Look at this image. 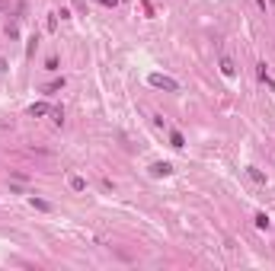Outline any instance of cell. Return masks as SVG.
I'll return each instance as SVG.
<instances>
[{
	"label": "cell",
	"mask_w": 275,
	"mask_h": 271,
	"mask_svg": "<svg viewBox=\"0 0 275 271\" xmlns=\"http://www.w3.org/2000/svg\"><path fill=\"white\" fill-rule=\"evenodd\" d=\"M147 83L157 86V90H166V93H176V90H179V83H176L173 77H166V73H151V77H147Z\"/></svg>",
	"instance_id": "cell-1"
},
{
	"label": "cell",
	"mask_w": 275,
	"mask_h": 271,
	"mask_svg": "<svg viewBox=\"0 0 275 271\" xmlns=\"http://www.w3.org/2000/svg\"><path fill=\"white\" fill-rule=\"evenodd\" d=\"M151 175H154V179H166V175H173V166H170V163H154Z\"/></svg>",
	"instance_id": "cell-2"
},
{
	"label": "cell",
	"mask_w": 275,
	"mask_h": 271,
	"mask_svg": "<svg viewBox=\"0 0 275 271\" xmlns=\"http://www.w3.org/2000/svg\"><path fill=\"white\" fill-rule=\"evenodd\" d=\"M42 115H51V105H48V102H36V105H29V118H42Z\"/></svg>",
	"instance_id": "cell-3"
},
{
	"label": "cell",
	"mask_w": 275,
	"mask_h": 271,
	"mask_svg": "<svg viewBox=\"0 0 275 271\" xmlns=\"http://www.w3.org/2000/svg\"><path fill=\"white\" fill-rule=\"evenodd\" d=\"M221 73H224V77H234V73H237V64H234L231 58H221Z\"/></svg>",
	"instance_id": "cell-4"
},
{
	"label": "cell",
	"mask_w": 275,
	"mask_h": 271,
	"mask_svg": "<svg viewBox=\"0 0 275 271\" xmlns=\"http://www.w3.org/2000/svg\"><path fill=\"white\" fill-rule=\"evenodd\" d=\"M256 73H259V80H263V83L269 86V90H275V80L269 77V70H266V64H259V67H256Z\"/></svg>",
	"instance_id": "cell-5"
},
{
	"label": "cell",
	"mask_w": 275,
	"mask_h": 271,
	"mask_svg": "<svg viewBox=\"0 0 275 271\" xmlns=\"http://www.w3.org/2000/svg\"><path fill=\"white\" fill-rule=\"evenodd\" d=\"M246 172H250V179H253V182L266 185V172H263V169H256V166H246Z\"/></svg>",
	"instance_id": "cell-6"
},
{
	"label": "cell",
	"mask_w": 275,
	"mask_h": 271,
	"mask_svg": "<svg viewBox=\"0 0 275 271\" xmlns=\"http://www.w3.org/2000/svg\"><path fill=\"white\" fill-rule=\"evenodd\" d=\"M170 144L176 147V150H183V147H186V137H183L179 131H170Z\"/></svg>",
	"instance_id": "cell-7"
},
{
	"label": "cell",
	"mask_w": 275,
	"mask_h": 271,
	"mask_svg": "<svg viewBox=\"0 0 275 271\" xmlns=\"http://www.w3.org/2000/svg\"><path fill=\"white\" fill-rule=\"evenodd\" d=\"M29 204L36 207V211H51V204H48V201H42V198H29Z\"/></svg>",
	"instance_id": "cell-8"
},
{
	"label": "cell",
	"mask_w": 275,
	"mask_h": 271,
	"mask_svg": "<svg viewBox=\"0 0 275 271\" xmlns=\"http://www.w3.org/2000/svg\"><path fill=\"white\" fill-rule=\"evenodd\" d=\"M253 223H256V227H259V230H269V217H266L263 211H259L256 217H253Z\"/></svg>",
	"instance_id": "cell-9"
},
{
	"label": "cell",
	"mask_w": 275,
	"mask_h": 271,
	"mask_svg": "<svg viewBox=\"0 0 275 271\" xmlns=\"http://www.w3.org/2000/svg\"><path fill=\"white\" fill-rule=\"evenodd\" d=\"M71 188H74V192H83V188H86V182L80 179V175H71Z\"/></svg>",
	"instance_id": "cell-10"
},
{
	"label": "cell",
	"mask_w": 275,
	"mask_h": 271,
	"mask_svg": "<svg viewBox=\"0 0 275 271\" xmlns=\"http://www.w3.org/2000/svg\"><path fill=\"white\" fill-rule=\"evenodd\" d=\"M61 86H64V77H61V80H51V83L45 86V93H58V90H61Z\"/></svg>",
	"instance_id": "cell-11"
},
{
	"label": "cell",
	"mask_w": 275,
	"mask_h": 271,
	"mask_svg": "<svg viewBox=\"0 0 275 271\" xmlns=\"http://www.w3.org/2000/svg\"><path fill=\"white\" fill-rule=\"evenodd\" d=\"M99 3H103V6H118L122 0H99Z\"/></svg>",
	"instance_id": "cell-12"
},
{
	"label": "cell",
	"mask_w": 275,
	"mask_h": 271,
	"mask_svg": "<svg viewBox=\"0 0 275 271\" xmlns=\"http://www.w3.org/2000/svg\"><path fill=\"white\" fill-rule=\"evenodd\" d=\"M0 10H6V0H0Z\"/></svg>",
	"instance_id": "cell-13"
}]
</instances>
